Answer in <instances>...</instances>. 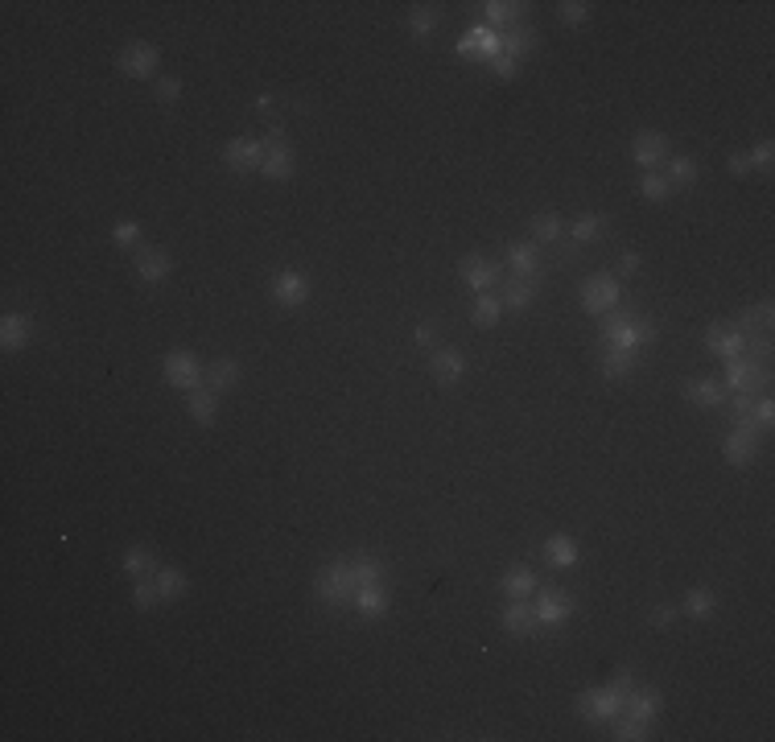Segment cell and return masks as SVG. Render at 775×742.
<instances>
[{
	"instance_id": "obj_39",
	"label": "cell",
	"mask_w": 775,
	"mask_h": 742,
	"mask_svg": "<svg viewBox=\"0 0 775 742\" xmlns=\"http://www.w3.org/2000/svg\"><path fill=\"white\" fill-rule=\"evenodd\" d=\"M153 581H157V590H162L165 603H173V598H182L186 594V573L182 570H153Z\"/></svg>"
},
{
	"instance_id": "obj_23",
	"label": "cell",
	"mask_w": 775,
	"mask_h": 742,
	"mask_svg": "<svg viewBox=\"0 0 775 742\" xmlns=\"http://www.w3.org/2000/svg\"><path fill=\"white\" fill-rule=\"evenodd\" d=\"M504 264H507V272L512 277H537L540 272V252L532 244H507V252H504Z\"/></svg>"
},
{
	"instance_id": "obj_43",
	"label": "cell",
	"mask_w": 775,
	"mask_h": 742,
	"mask_svg": "<svg viewBox=\"0 0 775 742\" xmlns=\"http://www.w3.org/2000/svg\"><path fill=\"white\" fill-rule=\"evenodd\" d=\"M614 738L639 742V738H652V734H647V721L631 718V713H619V718H614Z\"/></svg>"
},
{
	"instance_id": "obj_3",
	"label": "cell",
	"mask_w": 775,
	"mask_h": 742,
	"mask_svg": "<svg viewBox=\"0 0 775 742\" xmlns=\"http://www.w3.org/2000/svg\"><path fill=\"white\" fill-rule=\"evenodd\" d=\"M767 363L763 359H754L751 351H746V355H738V359H730V367H726V392H730V396H754V392H759V388H767Z\"/></svg>"
},
{
	"instance_id": "obj_40",
	"label": "cell",
	"mask_w": 775,
	"mask_h": 742,
	"mask_svg": "<svg viewBox=\"0 0 775 742\" xmlns=\"http://www.w3.org/2000/svg\"><path fill=\"white\" fill-rule=\"evenodd\" d=\"M157 603H165V598H162V590H157L153 573L149 578H137V586H132V606H137V611H153Z\"/></svg>"
},
{
	"instance_id": "obj_36",
	"label": "cell",
	"mask_w": 775,
	"mask_h": 742,
	"mask_svg": "<svg viewBox=\"0 0 775 742\" xmlns=\"http://www.w3.org/2000/svg\"><path fill=\"white\" fill-rule=\"evenodd\" d=\"M153 570H157V557H153V549L137 545V549L124 553V573H129V578H149Z\"/></svg>"
},
{
	"instance_id": "obj_53",
	"label": "cell",
	"mask_w": 775,
	"mask_h": 742,
	"mask_svg": "<svg viewBox=\"0 0 775 742\" xmlns=\"http://www.w3.org/2000/svg\"><path fill=\"white\" fill-rule=\"evenodd\" d=\"M438 343V322H421L417 326V346H433Z\"/></svg>"
},
{
	"instance_id": "obj_22",
	"label": "cell",
	"mask_w": 775,
	"mask_h": 742,
	"mask_svg": "<svg viewBox=\"0 0 775 742\" xmlns=\"http://www.w3.org/2000/svg\"><path fill=\"white\" fill-rule=\"evenodd\" d=\"M528 4H512V0H487V4H479V13H483V25H491L496 33L512 29V25L524 17Z\"/></svg>"
},
{
	"instance_id": "obj_2",
	"label": "cell",
	"mask_w": 775,
	"mask_h": 742,
	"mask_svg": "<svg viewBox=\"0 0 775 742\" xmlns=\"http://www.w3.org/2000/svg\"><path fill=\"white\" fill-rule=\"evenodd\" d=\"M355 586L359 581H355V570H351V557H338L318 573L313 594H318V603H326L330 611H343V606H351V598H355Z\"/></svg>"
},
{
	"instance_id": "obj_19",
	"label": "cell",
	"mask_w": 775,
	"mask_h": 742,
	"mask_svg": "<svg viewBox=\"0 0 775 742\" xmlns=\"http://www.w3.org/2000/svg\"><path fill=\"white\" fill-rule=\"evenodd\" d=\"M499 623H504V631H512V635H537L540 631L532 603H520V598H507L504 614H499Z\"/></svg>"
},
{
	"instance_id": "obj_7",
	"label": "cell",
	"mask_w": 775,
	"mask_h": 742,
	"mask_svg": "<svg viewBox=\"0 0 775 742\" xmlns=\"http://www.w3.org/2000/svg\"><path fill=\"white\" fill-rule=\"evenodd\" d=\"M619 302H623V285L614 277H606V272H598V277H590L581 285L586 313H611V310H619Z\"/></svg>"
},
{
	"instance_id": "obj_42",
	"label": "cell",
	"mask_w": 775,
	"mask_h": 742,
	"mask_svg": "<svg viewBox=\"0 0 775 742\" xmlns=\"http://www.w3.org/2000/svg\"><path fill=\"white\" fill-rule=\"evenodd\" d=\"M561 231H565V223H561L557 215H537L532 219V239H537V244H557Z\"/></svg>"
},
{
	"instance_id": "obj_52",
	"label": "cell",
	"mask_w": 775,
	"mask_h": 742,
	"mask_svg": "<svg viewBox=\"0 0 775 742\" xmlns=\"http://www.w3.org/2000/svg\"><path fill=\"white\" fill-rule=\"evenodd\" d=\"M771 162H775V149H771V145H759V149L751 153V165H754V170L767 173V170H771Z\"/></svg>"
},
{
	"instance_id": "obj_47",
	"label": "cell",
	"mask_w": 775,
	"mask_h": 742,
	"mask_svg": "<svg viewBox=\"0 0 775 742\" xmlns=\"http://www.w3.org/2000/svg\"><path fill=\"white\" fill-rule=\"evenodd\" d=\"M751 421L759 425V433L771 429V421H775V400H771V396H754V404H751Z\"/></svg>"
},
{
	"instance_id": "obj_1",
	"label": "cell",
	"mask_w": 775,
	"mask_h": 742,
	"mask_svg": "<svg viewBox=\"0 0 775 742\" xmlns=\"http://www.w3.org/2000/svg\"><path fill=\"white\" fill-rule=\"evenodd\" d=\"M603 338L606 346H614V351H639L644 355L647 343H656V326L644 322V318H636V313H603Z\"/></svg>"
},
{
	"instance_id": "obj_8",
	"label": "cell",
	"mask_w": 775,
	"mask_h": 742,
	"mask_svg": "<svg viewBox=\"0 0 775 742\" xmlns=\"http://www.w3.org/2000/svg\"><path fill=\"white\" fill-rule=\"evenodd\" d=\"M165 384L170 388H182V392H194V388H203V379H206V371H203V363L190 355V351H170L165 355Z\"/></svg>"
},
{
	"instance_id": "obj_35",
	"label": "cell",
	"mask_w": 775,
	"mask_h": 742,
	"mask_svg": "<svg viewBox=\"0 0 775 742\" xmlns=\"http://www.w3.org/2000/svg\"><path fill=\"white\" fill-rule=\"evenodd\" d=\"M545 557H549L557 570H573V565H578V545H573L570 537H553L549 545H545Z\"/></svg>"
},
{
	"instance_id": "obj_44",
	"label": "cell",
	"mask_w": 775,
	"mask_h": 742,
	"mask_svg": "<svg viewBox=\"0 0 775 742\" xmlns=\"http://www.w3.org/2000/svg\"><path fill=\"white\" fill-rule=\"evenodd\" d=\"M639 194H644V198H652V203H664L668 194H672V186H668V178L664 173H644V178H639Z\"/></svg>"
},
{
	"instance_id": "obj_16",
	"label": "cell",
	"mask_w": 775,
	"mask_h": 742,
	"mask_svg": "<svg viewBox=\"0 0 775 742\" xmlns=\"http://www.w3.org/2000/svg\"><path fill=\"white\" fill-rule=\"evenodd\" d=\"M429 371H433V379H438V384H446V388L462 384V376H466L462 351H454V346H442V351L429 359Z\"/></svg>"
},
{
	"instance_id": "obj_6",
	"label": "cell",
	"mask_w": 775,
	"mask_h": 742,
	"mask_svg": "<svg viewBox=\"0 0 775 742\" xmlns=\"http://www.w3.org/2000/svg\"><path fill=\"white\" fill-rule=\"evenodd\" d=\"M269 293L280 310H302V305L310 302V280H305V272H297V269H280V272H272Z\"/></svg>"
},
{
	"instance_id": "obj_5",
	"label": "cell",
	"mask_w": 775,
	"mask_h": 742,
	"mask_svg": "<svg viewBox=\"0 0 775 742\" xmlns=\"http://www.w3.org/2000/svg\"><path fill=\"white\" fill-rule=\"evenodd\" d=\"M532 598H537V603H532V611H537L540 631H545V627H561L573 614V594L561 590V586H545V590L537 586V594H532Z\"/></svg>"
},
{
	"instance_id": "obj_55",
	"label": "cell",
	"mask_w": 775,
	"mask_h": 742,
	"mask_svg": "<svg viewBox=\"0 0 775 742\" xmlns=\"http://www.w3.org/2000/svg\"><path fill=\"white\" fill-rule=\"evenodd\" d=\"M619 269H623V272H636V269H639V252H623V256H619Z\"/></svg>"
},
{
	"instance_id": "obj_50",
	"label": "cell",
	"mask_w": 775,
	"mask_h": 742,
	"mask_svg": "<svg viewBox=\"0 0 775 742\" xmlns=\"http://www.w3.org/2000/svg\"><path fill=\"white\" fill-rule=\"evenodd\" d=\"M491 71H496L499 79H516L520 75V58H512V54H504V50H499V54L491 58Z\"/></svg>"
},
{
	"instance_id": "obj_27",
	"label": "cell",
	"mask_w": 775,
	"mask_h": 742,
	"mask_svg": "<svg viewBox=\"0 0 775 742\" xmlns=\"http://www.w3.org/2000/svg\"><path fill=\"white\" fill-rule=\"evenodd\" d=\"M499 590H504L507 598L532 603V594H537V578H532V570H528V565H512V570L504 573V581H499Z\"/></svg>"
},
{
	"instance_id": "obj_54",
	"label": "cell",
	"mask_w": 775,
	"mask_h": 742,
	"mask_svg": "<svg viewBox=\"0 0 775 742\" xmlns=\"http://www.w3.org/2000/svg\"><path fill=\"white\" fill-rule=\"evenodd\" d=\"M611 685L619 688V693H623V701H627V697H631V688H636V677H631V672H627V668H623V672H619V677H614Z\"/></svg>"
},
{
	"instance_id": "obj_15",
	"label": "cell",
	"mask_w": 775,
	"mask_h": 742,
	"mask_svg": "<svg viewBox=\"0 0 775 742\" xmlns=\"http://www.w3.org/2000/svg\"><path fill=\"white\" fill-rule=\"evenodd\" d=\"M685 396H689V404H697V409H721V404L730 400V392H726L713 376H697L685 384Z\"/></svg>"
},
{
	"instance_id": "obj_49",
	"label": "cell",
	"mask_w": 775,
	"mask_h": 742,
	"mask_svg": "<svg viewBox=\"0 0 775 742\" xmlns=\"http://www.w3.org/2000/svg\"><path fill=\"white\" fill-rule=\"evenodd\" d=\"M677 614H680V606H672V603H660V606H652V614H647V623H652V627H660V631H664V627H672V623H677Z\"/></svg>"
},
{
	"instance_id": "obj_32",
	"label": "cell",
	"mask_w": 775,
	"mask_h": 742,
	"mask_svg": "<svg viewBox=\"0 0 775 742\" xmlns=\"http://www.w3.org/2000/svg\"><path fill=\"white\" fill-rule=\"evenodd\" d=\"M239 384V363L236 359H215V363L206 367V388L211 392H227V388Z\"/></svg>"
},
{
	"instance_id": "obj_12",
	"label": "cell",
	"mask_w": 775,
	"mask_h": 742,
	"mask_svg": "<svg viewBox=\"0 0 775 742\" xmlns=\"http://www.w3.org/2000/svg\"><path fill=\"white\" fill-rule=\"evenodd\" d=\"M705 346H710L713 355H721L726 363H730V359H738V355L751 351V338H746L738 326H710V330H705Z\"/></svg>"
},
{
	"instance_id": "obj_4",
	"label": "cell",
	"mask_w": 775,
	"mask_h": 742,
	"mask_svg": "<svg viewBox=\"0 0 775 742\" xmlns=\"http://www.w3.org/2000/svg\"><path fill=\"white\" fill-rule=\"evenodd\" d=\"M623 693L614 685H606V688H590V693H581L578 697V718H586V721H594V726H603V721H614L619 713H623Z\"/></svg>"
},
{
	"instance_id": "obj_45",
	"label": "cell",
	"mask_w": 775,
	"mask_h": 742,
	"mask_svg": "<svg viewBox=\"0 0 775 742\" xmlns=\"http://www.w3.org/2000/svg\"><path fill=\"white\" fill-rule=\"evenodd\" d=\"M153 96H157V104H178V99H182V79L178 75H157Z\"/></svg>"
},
{
	"instance_id": "obj_29",
	"label": "cell",
	"mask_w": 775,
	"mask_h": 742,
	"mask_svg": "<svg viewBox=\"0 0 775 742\" xmlns=\"http://www.w3.org/2000/svg\"><path fill=\"white\" fill-rule=\"evenodd\" d=\"M499 38H504V54H512V58H524L537 50V29H532V25H512V29H504Z\"/></svg>"
},
{
	"instance_id": "obj_18",
	"label": "cell",
	"mask_w": 775,
	"mask_h": 742,
	"mask_svg": "<svg viewBox=\"0 0 775 742\" xmlns=\"http://www.w3.org/2000/svg\"><path fill=\"white\" fill-rule=\"evenodd\" d=\"M359 619H384L388 614V581L376 586H355V598H351Z\"/></svg>"
},
{
	"instance_id": "obj_41",
	"label": "cell",
	"mask_w": 775,
	"mask_h": 742,
	"mask_svg": "<svg viewBox=\"0 0 775 742\" xmlns=\"http://www.w3.org/2000/svg\"><path fill=\"white\" fill-rule=\"evenodd\" d=\"M433 29H438V9H433V4H417V9H409V33L412 38H429Z\"/></svg>"
},
{
	"instance_id": "obj_13",
	"label": "cell",
	"mask_w": 775,
	"mask_h": 742,
	"mask_svg": "<svg viewBox=\"0 0 775 742\" xmlns=\"http://www.w3.org/2000/svg\"><path fill=\"white\" fill-rule=\"evenodd\" d=\"M458 272H462V280L471 285L474 293H491V285L499 280V264L496 260H487V256H466L462 264H458Z\"/></svg>"
},
{
	"instance_id": "obj_9",
	"label": "cell",
	"mask_w": 775,
	"mask_h": 742,
	"mask_svg": "<svg viewBox=\"0 0 775 742\" xmlns=\"http://www.w3.org/2000/svg\"><path fill=\"white\" fill-rule=\"evenodd\" d=\"M264 162V137H236L223 145V165L231 173H252Z\"/></svg>"
},
{
	"instance_id": "obj_21",
	"label": "cell",
	"mask_w": 775,
	"mask_h": 742,
	"mask_svg": "<svg viewBox=\"0 0 775 742\" xmlns=\"http://www.w3.org/2000/svg\"><path fill=\"white\" fill-rule=\"evenodd\" d=\"M293 149L289 145H264V162H260V173L269 182H289L293 178Z\"/></svg>"
},
{
	"instance_id": "obj_33",
	"label": "cell",
	"mask_w": 775,
	"mask_h": 742,
	"mask_svg": "<svg viewBox=\"0 0 775 742\" xmlns=\"http://www.w3.org/2000/svg\"><path fill=\"white\" fill-rule=\"evenodd\" d=\"M680 611L693 614V619H710V614L718 611V594H713L710 586H697V590L685 594V603H680Z\"/></svg>"
},
{
	"instance_id": "obj_34",
	"label": "cell",
	"mask_w": 775,
	"mask_h": 742,
	"mask_svg": "<svg viewBox=\"0 0 775 742\" xmlns=\"http://www.w3.org/2000/svg\"><path fill=\"white\" fill-rule=\"evenodd\" d=\"M351 570H355V581H359V586H376V581L388 578L384 561L371 557V553H359V557H351Z\"/></svg>"
},
{
	"instance_id": "obj_31",
	"label": "cell",
	"mask_w": 775,
	"mask_h": 742,
	"mask_svg": "<svg viewBox=\"0 0 775 742\" xmlns=\"http://www.w3.org/2000/svg\"><path fill=\"white\" fill-rule=\"evenodd\" d=\"M499 318H504V302H499L496 293H479V297H474V310H471V322L479 326V330H491Z\"/></svg>"
},
{
	"instance_id": "obj_10",
	"label": "cell",
	"mask_w": 775,
	"mask_h": 742,
	"mask_svg": "<svg viewBox=\"0 0 775 742\" xmlns=\"http://www.w3.org/2000/svg\"><path fill=\"white\" fill-rule=\"evenodd\" d=\"M116 66H120V75H129V79H149L153 71L162 66V50L149 42H132L120 50Z\"/></svg>"
},
{
	"instance_id": "obj_20",
	"label": "cell",
	"mask_w": 775,
	"mask_h": 742,
	"mask_svg": "<svg viewBox=\"0 0 775 742\" xmlns=\"http://www.w3.org/2000/svg\"><path fill=\"white\" fill-rule=\"evenodd\" d=\"M33 343V318L29 313H4L0 322V346L4 351H21V346Z\"/></svg>"
},
{
	"instance_id": "obj_28",
	"label": "cell",
	"mask_w": 775,
	"mask_h": 742,
	"mask_svg": "<svg viewBox=\"0 0 775 742\" xmlns=\"http://www.w3.org/2000/svg\"><path fill=\"white\" fill-rule=\"evenodd\" d=\"M186 413H190V421H198V425H211L219 413V392H211V388L186 392Z\"/></svg>"
},
{
	"instance_id": "obj_37",
	"label": "cell",
	"mask_w": 775,
	"mask_h": 742,
	"mask_svg": "<svg viewBox=\"0 0 775 742\" xmlns=\"http://www.w3.org/2000/svg\"><path fill=\"white\" fill-rule=\"evenodd\" d=\"M701 165L693 157H672L668 162V186H697Z\"/></svg>"
},
{
	"instance_id": "obj_11",
	"label": "cell",
	"mask_w": 775,
	"mask_h": 742,
	"mask_svg": "<svg viewBox=\"0 0 775 742\" xmlns=\"http://www.w3.org/2000/svg\"><path fill=\"white\" fill-rule=\"evenodd\" d=\"M454 50L462 58H479V63H491V58L504 50V38H499L491 25H474L462 33V42H454Z\"/></svg>"
},
{
	"instance_id": "obj_30",
	"label": "cell",
	"mask_w": 775,
	"mask_h": 742,
	"mask_svg": "<svg viewBox=\"0 0 775 742\" xmlns=\"http://www.w3.org/2000/svg\"><path fill=\"white\" fill-rule=\"evenodd\" d=\"M636 367H639V351H614V346H606V355H603L606 379H627Z\"/></svg>"
},
{
	"instance_id": "obj_46",
	"label": "cell",
	"mask_w": 775,
	"mask_h": 742,
	"mask_svg": "<svg viewBox=\"0 0 775 742\" xmlns=\"http://www.w3.org/2000/svg\"><path fill=\"white\" fill-rule=\"evenodd\" d=\"M557 17L565 25H586L590 21V4L586 0H565V4H557Z\"/></svg>"
},
{
	"instance_id": "obj_51",
	"label": "cell",
	"mask_w": 775,
	"mask_h": 742,
	"mask_svg": "<svg viewBox=\"0 0 775 742\" xmlns=\"http://www.w3.org/2000/svg\"><path fill=\"white\" fill-rule=\"evenodd\" d=\"M730 173H734V178H751V173H754L751 153H734V157H730Z\"/></svg>"
},
{
	"instance_id": "obj_38",
	"label": "cell",
	"mask_w": 775,
	"mask_h": 742,
	"mask_svg": "<svg viewBox=\"0 0 775 742\" xmlns=\"http://www.w3.org/2000/svg\"><path fill=\"white\" fill-rule=\"evenodd\" d=\"M603 227H606V215H581V219H573L570 239L573 244H594V239L603 236Z\"/></svg>"
},
{
	"instance_id": "obj_25",
	"label": "cell",
	"mask_w": 775,
	"mask_h": 742,
	"mask_svg": "<svg viewBox=\"0 0 775 742\" xmlns=\"http://www.w3.org/2000/svg\"><path fill=\"white\" fill-rule=\"evenodd\" d=\"M660 710H664L660 688H631V697H627V705H623V713H631V718H639V721L660 718Z\"/></svg>"
},
{
	"instance_id": "obj_17",
	"label": "cell",
	"mask_w": 775,
	"mask_h": 742,
	"mask_svg": "<svg viewBox=\"0 0 775 742\" xmlns=\"http://www.w3.org/2000/svg\"><path fill=\"white\" fill-rule=\"evenodd\" d=\"M173 269V260L165 247H140V256H137V277L145 280V285H162L165 277H170Z\"/></svg>"
},
{
	"instance_id": "obj_48",
	"label": "cell",
	"mask_w": 775,
	"mask_h": 742,
	"mask_svg": "<svg viewBox=\"0 0 775 742\" xmlns=\"http://www.w3.org/2000/svg\"><path fill=\"white\" fill-rule=\"evenodd\" d=\"M112 239H116V247H137V239H140V223H132V219L116 223V227H112Z\"/></svg>"
},
{
	"instance_id": "obj_26",
	"label": "cell",
	"mask_w": 775,
	"mask_h": 742,
	"mask_svg": "<svg viewBox=\"0 0 775 742\" xmlns=\"http://www.w3.org/2000/svg\"><path fill=\"white\" fill-rule=\"evenodd\" d=\"M537 293H540V277H524V280H512L504 293H499V302H504V310H528V305L537 302Z\"/></svg>"
},
{
	"instance_id": "obj_14",
	"label": "cell",
	"mask_w": 775,
	"mask_h": 742,
	"mask_svg": "<svg viewBox=\"0 0 775 742\" xmlns=\"http://www.w3.org/2000/svg\"><path fill=\"white\" fill-rule=\"evenodd\" d=\"M631 153H636L639 170L652 173L660 162H668V137H664V132H639L636 145H631Z\"/></svg>"
},
{
	"instance_id": "obj_24",
	"label": "cell",
	"mask_w": 775,
	"mask_h": 742,
	"mask_svg": "<svg viewBox=\"0 0 775 742\" xmlns=\"http://www.w3.org/2000/svg\"><path fill=\"white\" fill-rule=\"evenodd\" d=\"M754 454H759V438H751V433H738V429H734L730 438H721V458H726L730 466L754 463Z\"/></svg>"
}]
</instances>
